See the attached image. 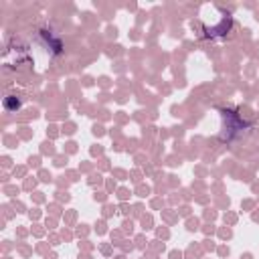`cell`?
Listing matches in <instances>:
<instances>
[{"label":"cell","instance_id":"cell-1","mask_svg":"<svg viewBox=\"0 0 259 259\" xmlns=\"http://www.w3.org/2000/svg\"><path fill=\"white\" fill-rule=\"evenodd\" d=\"M4 107L8 111H16L20 107V99H14L12 95H8V97H4Z\"/></svg>","mask_w":259,"mask_h":259}]
</instances>
